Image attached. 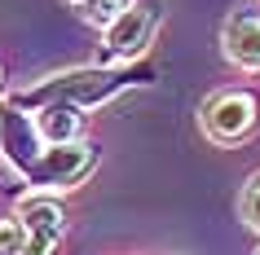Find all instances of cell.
Listing matches in <instances>:
<instances>
[{
  "label": "cell",
  "mask_w": 260,
  "mask_h": 255,
  "mask_svg": "<svg viewBox=\"0 0 260 255\" xmlns=\"http://www.w3.org/2000/svg\"><path fill=\"white\" fill-rule=\"evenodd\" d=\"M159 80L154 62H123V66H75V70H53L44 75L40 84H31L22 93L5 97L9 106L27 110V115H40L44 106H75V110H97L115 101V97L133 93V88H150Z\"/></svg>",
  "instance_id": "obj_1"
},
{
  "label": "cell",
  "mask_w": 260,
  "mask_h": 255,
  "mask_svg": "<svg viewBox=\"0 0 260 255\" xmlns=\"http://www.w3.org/2000/svg\"><path fill=\"white\" fill-rule=\"evenodd\" d=\"M159 18H164V0H128V9L102 31V66L141 62L159 31Z\"/></svg>",
  "instance_id": "obj_2"
},
{
  "label": "cell",
  "mask_w": 260,
  "mask_h": 255,
  "mask_svg": "<svg viewBox=\"0 0 260 255\" xmlns=\"http://www.w3.org/2000/svg\"><path fill=\"white\" fill-rule=\"evenodd\" d=\"M97 167V145L93 141H71V145H44L40 163L27 172L31 194H57V189L84 185Z\"/></svg>",
  "instance_id": "obj_3"
},
{
  "label": "cell",
  "mask_w": 260,
  "mask_h": 255,
  "mask_svg": "<svg viewBox=\"0 0 260 255\" xmlns=\"http://www.w3.org/2000/svg\"><path fill=\"white\" fill-rule=\"evenodd\" d=\"M256 97L247 93V88H225V93H212L199 110V123H203V132L216 141V145H238L251 136L256 128Z\"/></svg>",
  "instance_id": "obj_4"
},
{
  "label": "cell",
  "mask_w": 260,
  "mask_h": 255,
  "mask_svg": "<svg viewBox=\"0 0 260 255\" xmlns=\"http://www.w3.org/2000/svg\"><path fill=\"white\" fill-rule=\"evenodd\" d=\"M40 154H44V136L36 128V115L0 101V159L27 180V172L40 163Z\"/></svg>",
  "instance_id": "obj_5"
},
{
  "label": "cell",
  "mask_w": 260,
  "mask_h": 255,
  "mask_svg": "<svg viewBox=\"0 0 260 255\" xmlns=\"http://www.w3.org/2000/svg\"><path fill=\"white\" fill-rule=\"evenodd\" d=\"M18 220L27 229V251L22 255H57L67 238V211L53 194H31L18 207Z\"/></svg>",
  "instance_id": "obj_6"
},
{
  "label": "cell",
  "mask_w": 260,
  "mask_h": 255,
  "mask_svg": "<svg viewBox=\"0 0 260 255\" xmlns=\"http://www.w3.org/2000/svg\"><path fill=\"white\" fill-rule=\"evenodd\" d=\"M220 49L234 66L243 70H260V14L256 9H238L225 18L220 27Z\"/></svg>",
  "instance_id": "obj_7"
},
{
  "label": "cell",
  "mask_w": 260,
  "mask_h": 255,
  "mask_svg": "<svg viewBox=\"0 0 260 255\" xmlns=\"http://www.w3.org/2000/svg\"><path fill=\"white\" fill-rule=\"evenodd\" d=\"M36 128H40L44 145L84 141V110H75V106H44L40 115H36Z\"/></svg>",
  "instance_id": "obj_8"
},
{
  "label": "cell",
  "mask_w": 260,
  "mask_h": 255,
  "mask_svg": "<svg viewBox=\"0 0 260 255\" xmlns=\"http://www.w3.org/2000/svg\"><path fill=\"white\" fill-rule=\"evenodd\" d=\"M128 9V0H84L80 5V18L88 22V27H97V31H106L115 18Z\"/></svg>",
  "instance_id": "obj_9"
},
{
  "label": "cell",
  "mask_w": 260,
  "mask_h": 255,
  "mask_svg": "<svg viewBox=\"0 0 260 255\" xmlns=\"http://www.w3.org/2000/svg\"><path fill=\"white\" fill-rule=\"evenodd\" d=\"M27 251V229L18 215H0V255H22Z\"/></svg>",
  "instance_id": "obj_10"
},
{
  "label": "cell",
  "mask_w": 260,
  "mask_h": 255,
  "mask_svg": "<svg viewBox=\"0 0 260 255\" xmlns=\"http://www.w3.org/2000/svg\"><path fill=\"white\" fill-rule=\"evenodd\" d=\"M243 220H247V225H251V229L260 233V176H256V180H251V185L243 189Z\"/></svg>",
  "instance_id": "obj_11"
},
{
  "label": "cell",
  "mask_w": 260,
  "mask_h": 255,
  "mask_svg": "<svg viewBox=\"0 0 260 255\" xmlns=\"http://www.w3.org/2000/svg\"><path fill=\"white\" fill-rule=\"evenodd\" d=\"M0 93H5V70H0Z\"/></svg>",
  "instance_id": "obj_12"
},
{
  "label": "cell",
  "mask_w": 260,
  "mask_h": 255,
  "mask_svg": "<svg viewBox=\"0 0 260 255\" xmlns=\"http://www.w3.org/2000/svg\"><path fill=\"white\" fill-rule=\"evenodd\" d=\"M71 5H84V0H71Z\"/></svg>",
  "instance_id": "obj_13"
},
{
  "label": "cell",
  "mask_w": 260,
  "mask_h": 255,
  "mask_svg": "<svg viewBox=\"0 0 260 255\" xmlns=\"http://www.w3.org/2000/svg\"><path fill=\"white\" fill-rule=\"evenodd\" d=\"M256 255H260V246H256Z\"/></svg>",
  "instance_id": "obj_14"
}]
</instances>
